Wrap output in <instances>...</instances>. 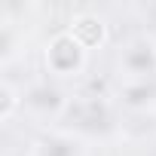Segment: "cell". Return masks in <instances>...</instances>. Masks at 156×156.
<instances>
[{"instance_id":"6da1fadb","label":"cell","mask_w":156,"mask_h":156,"mask_svg":"<svg viewBox=\"0 0 156 156\" xmlns=\"http://www.w3.org/2000/svg\"><path fill=\"white\" fill-rule=\"evenodd\" d=\"M89 64V52L73 40V34L67 28L55 31L46 46H43V67L49 76L55 80H70V76H80Z\"/></svg>"},{"instance_id":"7a4b0ae2","label":"cell","mask_w":156,"mask_h":156,"mask_svg":"<svg viewBox=\"0 0 156 156\" xmlns=\"http://www.w3.org/2000/svg\"><path fill=\"white\" fill-rule=\"evenodd\" d=\"M119 67L129 80H156V43L153 40H135L122 49Z\"/></svg>"},{"instance_id":"3957f363","label":"cell","mask_w":156,"mask_h":156,"mask_svg":"<svg viewBox=\"0 0 156 156\" xmlns=\"http://www.w3.org/2000/svg\"><path fill=\"white\" fill-rule=\"evenodd\" d=\"M70 34H73V40L80 43L86 52H92V49H101L107 40H110V31H107V22L98 16V12H76L67 25H64Z\"/></svg>"},{"instance_id":"277c9868","label":"cell","mask_w":156,"mask_h":156,"mask_svg":"<svg viewBox=\"0 0 156 156\" xmlns=\"http://www.w3.org/2000/svg\"><path fill=\"white\" fill-rule=\"evenodd\" d=\"M25 104L31 107V110H37V113H61V110H67V98H64V92L58 89V86H49V83H37V86H31L28 92H25Z\"/></svg>"},{"instance_id":"5b68a950","label":"cell","mask_w":156,"mask_h":156,"mask_svg":"<svg viewBox=\"0 0 156 156\" xmlns=\"http://www.w3.org/2000/svg\"><path fill=\"white\" fill-rule=\"evenodd\" d=\"M119 101L129 110H147L156 104V80H126L119 86Z\"/></svg>"},{"instance_id":"8992f818","label":"cell","mask_w":156,"mask_h":156,"mask_svg":"<svg viewBox=\"0 0 156 156\" xmlns=\"http://www.w3.org/2000/svg\"><path fill=\"white\" fill-rule=\"evenodd\" d=\"M67 110L76 113L80 126H86V129H98V126H104V119H107V113H104V101H101V98H92V95L83 98V101L67 104Z\"/></svg>"},{"instance_id":"52a82bcc","label":"cell","mask_w":156,"mask_h":156,"mask_svg":"<svg viewBox=\"0 0 156 156\" xmlns=\"http://www.w3.org/2000/svg\"><path fill=\"white\" fill-rule=\"evenodd\" d=\"M40 156H83V147H80V141H76L73 135L58 132V135H49L43 141Z\"/></svg>"},{"instance_id":"ba28073f","label":"cell","mask_w":156,"mask_h":156,"mask_svg":"<svg viewBox=\"0 0 156 156\" xmlns=\"http://www.w3.org/2000/svg\"><path fill=\"white\" fill-rule=\"evenodd\" d=\"M25 107V92H19L9 80L0 83V122H12V116Z\"/></svg>"}]
</instances>
